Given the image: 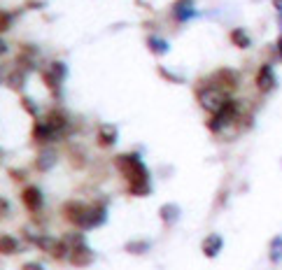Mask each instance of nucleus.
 <instances>
[{
  "mask_svg": "<svg viewBox=\"0 0 282 270\" xmlns=\"http://www.w3.org/2000/svg\"><path fill=\"white\" fill-rule=\"evenodd\" d=\"M63 219L68 224H73L77 228H87V222H89V205L80 200H70L63 205Z\"/></svg>",
  "mask_w": 282,
  "mask_h": 270,
  "instance_id": "7ed1b4c3",
  "label": "nucleus"
},
{
  "mask_svg": "<svg viewBox=\"0 0 282 270\" xmlns=\"http://www.w3.org/2000/svg\"><path fill=\"white\" fill-rule=\"evenodd\" d=\"M10 26H12V14L5 12V10H0V33H5Z\"/></svg>",
  "mask_w": 282,
  "mask_h": 270,
  "instance_id": "393cba45",
  "label": "nucleus"
},
{
  "mask_svg": "<svg viewBox=\"0 0 282 270\" xmlns=\"http://www.w3.org/2000/svg\"><path fill=\"white\" fill-rule=\"evenodd\" d=\"M114 142H117V126H110V124L101 126V130H98V144L110 149L114 147Z\"/></svg>",
  "mask_w": 282,
  "mask_h": 270,
  "instance_id": "9b49d317",
  "label": "nucleus"
},
{
  "mask_svg": "<svg viewBox=\"0 0 282 270\" xmlns=\"http://www.w3.org/2000/svg\"><path fill=\"white\" fill-rule=\"evenodd\" d=\"M273 5H275L277 10H280V12H282V0H273Z\"/></svg>",
  "mask_w": 282,
  "mask_h": 270,
  "instance_id": "c85d7f7f",
  "label": "nucleus"
},
{
  "mask_svg": "<svg viewBox=\"0 0 282 270\" xmlns=\"http://www.w3.org/2000/svg\"><path fill=\"white\" fill-rule=\"evenodd\" d=\"M228 100L231 98H228L226 91H222V88H217V86H203L198 91V102H201L203 110H208L210 114H217Z\"/></svg>",
  "mask_w": 282,
  "mask_h": 270,
  "instance_id": "f03ea898",
  "label": "nucleus"
},
{
  "mask_svg": "<svg viewBox=\"0 0 282 270\" xmlns=\"http://www.w3.org/2000/svg\"><path fill=\"white\" fill-rule=\"evenodd\" d=\"M24 108H26V110H28V112H31V114H35V112H38V108H35L33 102H28V100H26V98H24Z\"/></svg>",
  "mask_w": 282,
  "mask_h": 270,
  "instance_id": "bb28decb",
  "label": "nucleus"
},
{
  "mask_svg": "<svg viewBox=\"0 0 282 270\" xmlns=\"http://www.w3.org/2000/svg\"><path fill=\"white\" fill-rule=\"evenodd\" d=\"M7 84H10V88H14V91H21V88H24V84H26L24 72H12L10 77H7Z\"/></svg>",
  "mask_w": 282,
  "mask_h": 270,
  "instance_id": "412c9836",
  "label": "nucleus"
},
{
  "mask_svg": "<svg viewBox=\"0 0 282 270\" xmlns=\"http://www.w3.org/2000/svg\"><path fill=\"white\" fill-rule=\"evenodd\" d=\"M3 210H7V202L3 200V198H0V212H3Z\"/></svg>",
  "mask_w": 282,
  "mask_h": 270,
  "instance_id": "c756f323",
  "label": "nucleus"
},
{
  "mask_svg": "<svg viewBox=\"0 0 282 270\" xmlns=\"http://www.w3.org/2000/svg\"><path fill=\"white\" fill-rule=\"evenodd\" d=\"M45 124L49 126V130L52 133H59V130L66 128V124H68V116L63 110H52L47 114V119H45Z\"/></svg>",
  "mask_w": 282,
  "mask_h": 270,
  "instance_id": "9d476101",
  "label": "nucleus"
},
{
  "mask_svg": "<svg viewBox=\"0 0 282 270\" xmlns=\"http://www.w3.org/2000/svg\"><path fill=\"white\" fill-rule=\"evenodd\" d=\"M21 200H24V205H26L31 212H40L45 198H42V191L38 189V186H26L24 194H21Z\"/></svg>",
  "mask_w": 282,
  "mask_h": 270,
  "instance_id": "423d86ee",
  "label": "nucleus"
},
{
  "mask_svg": "<svg viewBox=\"0 0 282 270\" xmlns=\"http://www.w3.org/2000/svg\"><path fill=\"white\" fill-rule=\"evenodd\" d=\"M147 47L152 49L156 56L168 54V44H166V40H161V38H149V40H147Z\"/></svg>",
  "mask_w": 282,
  "mask_h": 270,
  "instance_id": "f3484780",
  "label": "nucleus"
},
{
  "mask_svg": "<svg viewBox=\"0 0 282 270\" xmlns=\"http://www.w3.org/2000/svg\"><path fill=\"white\" fill-rule=\"evenodd\" d=\"M61 240L66 242L68 250H75V247H82V244H84V238H82L80 233H68V236H63Z\"/></svg>",
  "mask_w": 282,
  "mask_h": 270,
  "instance_id": "aec40b11",
  "label": "nucleus"
},
{
  "mask_svg": "<svg viewBox=\"0 0 282 270\" xmlns=\"http://www.w3.org/2000/svg\"><path fill=\"white\" fill-rule=\"evenodd\" d=\"M21 270H45V268H42L40 264H24V268Z\"/></svg>",
  "mask_w": 282,
  "mask_h": 270,
  "instance_id": "a878e982",
  "label": "nucleus"
},
{
  "mask_svg": "<svg viewBox=\"0 0 282 270\" xmlns=\"http://www.w3.org/2000/svg\"><path fill=\"white\" fill-rule=\"evenodd\" d=\"M49 72H54L56 77H59V80L63 82V80H66V74H68V68L63 66V63H61V61H54V63H52V66H49Z\"/></svg>",
  "mask_w": 282,
  "mask_h": 270,
  "instance_id": "5701e85b",
  "label": "nucleus"
},
{
  "mask_svg": "<svg viewBox=\"0 0 282 270\" xmlns=\"http://www.w3.org/2000/svg\"><path fill=\"white\" fill-rule=\"evenodd\" d=\"M114 166L119 168V172L126 177L128 189L133 196H147L149 194V175L145 163L140 161L138 154H124L114 158Z\"/></svg>",
  "mask_w": 282,
  "mask_h": 270,
  "instance_id": "f257e3e1",
  "label": "nucleus"
},
{
  "mask_svg": "<svg viewBox=\"0 0 282 270\" xmlns=\"http://www.w3.org/2000/svg\"><path fill=\"white\" fill-rule=\"evenodd\" d=\"M42 80H45V84L49 86V91H52L56 98H61V80H59V77H56L54 72H49V70H47V72L42 74Z\"/></svg>",
  "mask_w": 282,
  "mask_h": 270,
  "instance_id": "2eb2a0df",
  "label": "nucleus"
},
{
  "mask_svg": "<svg viewBox=\"0 0 282 270\" xmlns=\"http://www.w3.org/2000/svg\"><path fill=\"white\" fill-rule=\"evenodd\" d=\"M215 77H217V88H222V91H226V94H231V91L238 86V72L228 70V68L219 70Z\"/></svg>",
  "mask_w": 282,
  "mask_h": 270,
  "instance_id": "6e6552de",
  "label": "nucleus"
},
{
  "mask_svg": "<svg viewBox=\"0 0 282 270\" xmlns=\"http://www.w3.org/2000/svg\"><path fill=\"white\" fill-rule=\"evenodd\" d=\"M270 261L273 264H280L282 261V236L273 238V242H270Z\"/></svg>",
  "mask_w": 282,
  "mask_h": 270,
  "instance_id": "a211bd4d",
  "label": "nucleus"
},
{
  "mask_svg": "<svg viewBox=\"0 0 282 270\" xmlns=\"http://www.w3.org/2000/svg\"><path fill=\"white\" fill-rule=\"evenodd\" d=\"M68 258H70V264L77 266V268H84L94 261V252L89 250L87 244H82V247H75V250L68 252Z\"/></svg>",
  "mask_w": 282,
  "mask_h": 270,
  "instance_id": "0eeeda50",
  "label": "nucleus"
},
{
  "mask_svg": "<svg viewBox=\"0 0 282 270\" xmlns=\"http://www.w3.org/2000/svg\"><path fill=\"white\" fill-rule=\"evenodd\" d=\"M222 244H224V240H222V236H217V233H210L205 240H203V254L208 258H215L219 252H222Z\"/></svg>",
  "mask_w": 282,
  "mask_h": 270,
  "instance_id": "1a4fd4ad",
  "label": "nucleus"
},
{
  "mask_svg": "<svg viewBox=\"0 0 282 270\" xmlns=\"http://www.w3.org/2000/svg\"><path fill=\"white\" fill-rule=\"evenodd\" d=\"M124 250H126L128 254H145V252H147V242H128Z\"/></svg>",
  "mask_w": 282,
  "mask_h": 270,
  "instance_id": "b1692460",
  "label": "nucleus"
},
{
  "mask_svg": "<svg viewBox=\"0 0 282 270\" xmlns=\"http://www.w3.org/2000/svg\"><path fill=\"white\" fill-rule=\"evenodd\" d=\"M254 84H256V88H259L261 94H268V91H273V86H275V72H273V68H270L268 63L259 68Z\"/></svg>",
  "mask_w": 282,
  "mask_h": 270,
  "instance_id": "39448f33",
  "label": "nucleus"
},
{
  "mask_svg": "<svg viewBox=\"0 0 282 270\" xmlns=\"http://www.w3.org/2000/svg\"><path fill=\"white\" fill-rule=\"evenodd\" d=\"M54 163H56V152H42V154L38 156V161H35V168L45 172V170L54 168Z\"/></svg>",
  "mask_w": 282,
  "mask_h": 270,
  "instance_id": "ddd939ff",
  "label": "nucleus"
},
{
  "mask_svg": "<svg viewBox=\"0 0 282 270\" xmlns=\"http://www.w3.org/2000/svg\"><path fill=\"white\" fill-rule=\"evenodd\" d=\"M35 244H38V250H42L45 254H49L52 258H66L68 252H70L63 240H54V238H47V236L35 238Z\"/></svg>",
  "mask_w": 282,
  "mask_h": 270,
  "instance_id": "20e7f679",
  "label": "nucleus"
},
{
  "mask_svg": "<svg viewBox=\"0 0 282 270\" xmlns=\"http://www.w3.org/2000/svg\"><path fill=\"white\" fill-rule=\"evenodd\" d=\"M177 216H180V210L175 208V205H163L161 208V219L166 224H173Z\"/></svg>",
  "mask_w": 282,
  "mask_h": 270,
  "instance_id": "6ab92c4d",
  "label": "nucleus"
},
{
  "mask_svg": "<svg viewBox=\"0 0 282 270\" xmlns=\"http://www.w3.org/2000/svg\"><path fill=\"white\" fill-rule=\"evenodd\" d=\"M33 135H35V140H49V138H52V130H49L47 124H35Z\"/></svg>",
  "mask_w": 282,
  "mask_h": 270,
  "instance_id": "4be33fe9",
  "label": "nucleus"
},
{
  "mask_svg": "<svg viewBox=\"0 0 282 270\" xmlns=\"http://www.w3.org/2000/svg\"><path fill=\"white\" fill-rule=\"evenodd\" d=\"M19 252V242L12 236H0V254H17Z\"/></svg>",
  "mask_w": 282,
  "mask_h": 270,
  "instance_id": "4468645a",
  "label": "nucleus"
},
{
  "mask_svg": "<svg viewBox=\"0 0 282 270\" xmlns=\"http://www.w3.org/2000/svg\"><path fill=\"white\" fill-rule=\"evenodd\" d=\"M231 40H233V44L235 47H240V49H247L249 47V35L245 33V30H242V28H235L233 33H231Z\"/></svg>",
  "mask_w": 282,
  "mask_h": 270,
  "instance_id": "dca6fc26",
  "label": "nucleus"
},
{
  "mask_svg": "<svg viewBox=\"0 0 282 270\" xmlns=\"http://www.w3.org/2000/svg\"><path fill=\"white\" fill-rule=\"evenodd\" d=\"M5 52H7V42L3 40V38H0V56L5 54Z\"/></svg>",
  "mask_w": 282,
  "mask_h": 270,
  "instance_id": "cd10ccee",
  "label": "nucleus"
},
{
  "mask_svg": "<svg viewBox=\"0 0 282 270\" xmlns=\"http://www.w3.org/2000/svg\"><path fill=\"white\" fill-rule=\"evenodd\" d=\"M280 26H282V12H280Z\"/></svg>",
  "mask_w": 282,
  "mask_h": 270,
  "instance_id": "2f4dec72",
  "label": "nucleus"
},
{
  "mask_svg": "<svg viewBox=\"0 0 282 270\" xmlns=\"http://www.w3.org/2000/svg\"><path fill=\"white\" fill-rule=\"evenodd\" d=\"M175 14H177V19L180 21L191 19V16L196 14V10L191 7V0H177V5H175Z\"/></svg>",
  "mask_w": 282,
  "mask_h": 270,
  "instance_id": "f8f14e48",
  "label": "nucleus"
},
{
  "mask_svg": "<svg viewBox=\"0 0 282 270\" xmlns=\"http://www.w3.org/2000/svg\"><path fill=\"white\" fill-rule=\"evenodd\" d=\"M277 49H280V54H282V35H280V40H277Z\"/></svg>",
  "mask_w": 282,
  "mask_h": 270,
  "instance_id": "7c9ffc66",
  "label": "nucleus"
}]
</instances>
